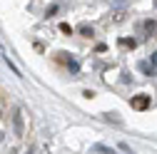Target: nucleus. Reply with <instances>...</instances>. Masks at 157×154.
<instances>
[{"label":"nucleus","mask_w":157,"mask_h":154,"mask_svg":"<svg viewBox=\"0 0 157 154\" xmlns=\"http://www.w3.org/2000/svg\"><path fill=\"white\" fill-rule=\"evenodd\" d=\"M130 105H132V109H137V112L150 109V94H135Z\"/></svg>","instance_id":"1"},{"label":"nucleus","mask_w":157,"mask_h":154,"mask_svg":"<svg viewBox=\"0 0 157 154\" xmlns=\"http://www.w3.org/2000/svg\"><path fill=\"white\" fill-rule=\"evenodd\" d=\"M92 149H95V152H100V154H115V149H110V147H105V144H95Z\"/></svg>","instance_id":"4"},{"label":"nucleus","mask_w":157,"mask_h":154,"mask_svg":"<svg viewBox=\"0 0 157 154\" xmlns=\"http://www.w3.org/2000/svg\"><path fill=\"white\" fill-rule=\"evenodd\" d=\"M60 32L63 35H72V25L70 23H60Z\"/></svg>","instance_id":"5"},{"label":"nucleus","mask_w":157,"mask_h":154,"mask_svg":"<svg viewBox=\"0 0 157 154\" xmlns=\"http://www.w3.org/2000/svg\"><path fill=\"white\" fill-rule=\"evenodd\" d=\"M13 122H15V134H23V117H20V112L13 114Z\"/></svg>","instance_id":"2"},{"label":"nucleus","mask_w":157,"mask_h":154,"mask_svg":"<svg viewBox=\"0 0 157 154\" xmlns=\"http://www.w3.org/2000/svg\"><path fill=\"white\" fill-rule=\"evenodd\" d=\"M145 30H150V32H152V30H155V20H147V23H145Z\"/></svg>","instance_id":"7"},{"label":"nucleus","mask_w":157,"mask_h":154,"mask_svg":"<svg viewBox=\"0 0 157 154\" xmlns=\"http://www.w3.org/2000/svg\"><path fill=\"white\" fill-rule=\"evenodd\" d=\"M120 45H122V47H130V50H132V47H135V40H132V37H130V40H120Z\"/></svg>","instance_id":"6"},{"label":"nucleus","mask_w":157,"mask_h":154,"mask_svg":"<svg viewBox=\"0 0 157 154\" xmlns=\"http://www.w3.org/2000/svg\"><path fill=\"white\" fill-rule=\"evenodd\" d=\"M77 30H80V35H85V37H92V35H95V30H92V25H87V23H82L80 28H77Z\"/></svg>","instance_id":"3"},{"label":"nucleus","mask_w":157,"mask_h":154,"mask_svg":"<svg viewBox=\"0 0 157 154\" xmlns=\"http://www.w3.org/2000/svg\"><path fill=\"white\" fill-rule=\"evenodd\" d=\"M120 149H122V152H127V154H135V152H132V149H130L127 144H120Z\"/></svg>","instance_id":"8"}]
</instances>
